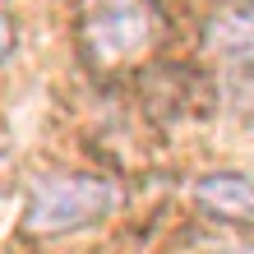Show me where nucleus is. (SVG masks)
Returning <instances> with one entry per match:
<instances>
[{"instance_id": "nucleus-1", "label": "nucleus", "mask_w": 254, "mask_h": 254, "mask_svg": "<svg viewBox=\"0 0 254 254\" xmlns=\"http://www.w3.org/2000/svg\"><path fill=\"white\" fill-rule=\"evenodd\" d=\"M121 208V190L107 176H42L28 190L23 227L33 236H65L111 217Z\"/></svg>"}, {"instance_id": "nucleus-2", "label": "nucleus", "mask_w": 254, "mask_h": 254, "mask_svg": "<svg viewBox=\"0 0 254 254\" xmlns=\"http://www.w3.org/2000/svg\"><path fill=\"white\" fill-rule=\"evenodd\" d=\"M157 33H162V19L153 0H93L83 19V47L97 69H116L148 56Z\"/></svg>"}, {"instance_id": "nucleus-3", "label": "nucleus", "mask_w": 254, "mask_h": 254, "mask_svg": "<svg viewBox=\"0 0 254 254\" xmlns=\"http://www.w3.org/2000/svg\"><path fill=\"white\" fill-rule=\"evenodd\" d=\"M194 203L222 222H254V176L245 171H208L194 181Z\"/></svg>"}, {"instance_id": "nucleus-4", "label": "nucleus", "mask_w": 254, "mask_h": 254, "mask_svg": "<svg viewBox=\"0 0 254 254\" xmlns=\"http://www.w3.org/2000/svg\"><path fill=\"white\" fill-rule=\"evenodd\" d=\"M9 51H14V23H9V14L0 9V61H5Z\"/></svg>"}, {"instance_id": "nucleus-5", "label": "nucleus", "mask_w": 254, "mask_h": 254, "mask_svg": "<svg viewBox=\"0 0 254 254\" xmlns=\"http://www.w3.org/2000/svg\"><path fill=\"white\" fill-rule=\"evenodd\" d=\"M199 254H254V245H236V241H227V245H203Z\"/></svg>"}]
</instances>
